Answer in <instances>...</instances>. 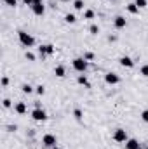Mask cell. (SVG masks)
Instances as JSON below:
<instances>
[{
	"instance_id": "cell-35",
	"label": "cell",
	"mask_w": 148,
	"mask_h": 149,
	"mask_svg": "<svg viewBox=\"0 0 148 149\" xmlns=\"http://www.w3.org/2000/svg\"><path fill=\"white\" fill-rule=\"evenodd\" d=\"M145 149H148V144H147V146H145Z\"/></svg>"
},
{
	"instance_id": "cell-29",
	"label": "cell",
	"mask_w": 148,
	"mask_h": 149,
	"mask_svg": "<svg viewBox=\"0 0 148 149\" xmlns=\"http://www.w3.org/2000/svg\"><path fill=\"white\" fill-rule=\"evenodd\" d=\"M4 2H5L7 5H11V7H14V5H16V0H4Z\"/></svg>"
},
{
	"instance_id": "cell-1",
	"label": "cell",
	"mask_w": 148,
	"mask_h": 149,
	"mask_svg": "<svg viewBox=\"0 0 148 149\" xmlns=\"http://www.w3.org/2000/svg\"><path fill=\"white\" fill-rule=\"evenodd\" d=\"M72 64H73V70L78 71V73H84V71L87 70V66H89V63H87L84 57H75L73 61H72Z\"/></svg>"
},
{
	"instance_id": "cell-9",
	"label": "cell",
	"mask_w": 148,
	"mask_h": 149,
	"mask_svg": "<svg viewBox=\"0 0 148 149\" xmlns=\"http://www.w3.org/2000/svg\"><path fill=\"white\" fill-rule=\"evenodd\" d=\"M32 10H33V14H35V16H44V12H45V7H44V3H33Z\"/></svg>"
},
{
	"instance_id": "cell-11",
	"label": "cell",
	"mask_w": 148,
	"mask_h": 149,
	"mask_svg": "<svg viewBox=\"0 0 148 149\" xmlns=\"http://www.w3.org/2000/svg\"><path fill=\"white\" fill-rule=\"evenodd\" d=\"M125 149H141V148H140V142H138L136 139H127Z\"/></svg>"
},
{
	"instance_id": "cell-2",
	"label": "cell",
	"mask_w": 148,
	"mask_h": 149,
	"mask_svg": "<svg viewBox=\"0 0 148 149\" xmlns=\"http://www.w3.org/2000/svg\"><path fill=\"white\" fill-rule=\"evenodd\" d=\"M18 37H19V42H21L25 47H33L35 38L32 37L30 33H26V31H18Z\"/></svg>"
},
{
	"instance_id": "cell-34",
	"label": "cell",
	"mask_w": 148,
	"mask_h": 149,
	"mask_svg": "<svg viewBox=\"0 0 148 149\" xmlns=\"http://www.w3.org/2000/svg\"><path fill=\"white\" fill-rule=\"evenodd\" d=\"M61 2H70V0H61Z\"/></svg>"
},
{
	"instance_id": "cell-7",
	"label": "cell",
	"mask_w": 148,
	"mask_h": 149,
	"mask_svg": "<svg viewBox=\"0 0 148 149\" xmlns=\"http://www.w3.org/2000/svg\"><path fill=\"white\" fill-rule=\"evenodd\" d=\"M105 81H106L108 85H117V83L120 81V78H118L117 73H106L105 74Z\"/></svg>"
},
{
	"instance_id": "cell-5",
	"label": "cell",
	"mask_w": 148,
	"mask_h": 149,
	"mask_svg": "<svg viewBox=\"0 0 148 149\" xmlns=\"http://www.w3.org/2000/svg\"><path fill=\"white\" fill-rule=\"evenodd\" d=\"M32 118H33L35 121H45V120H47V114H45V111H44L42 108H38V109H33V111H32Z\"/></svg>"
},
{
	"instance_id": "cell-19",
	"label": "cell",
	"mask_w": 148,
	"mask_h": 149,
	"mask_svg": "<svg viewBox=\"0 0 148 149\" xmlns=\"http://www.w3.org/2000/svg\"><path fill=\"white\" fill-rule=\"evenodd\" d=\"M84 17H85V19H92V17H94V10H91V9L85 10V12H84Z\"/></svg>"
},
{
	"instance_id": "cell-15",
	"label": "cell",
	"mask_w": 148,
	"mask_h": 149,
	"mask_svg": "<svg viewBox=\"0 0 148 149\" xmlns=\"http://www.w3.org/2000/svg\"><path fill=\"white\" fill-rule=\"evenodd\" d=\"M127 12H129V14H138V12H140V7H138L136 3H129V5H127Z\"/></svg>"
},
{
	"instance_id": "cell-12",
	"label": "cell",
	"mask_w": 148,
	"mask_h": 149,
	"mask_svg": "<svg viewBox=\"0 0 148 149\" xmlns=\"http://www.w3.org/2000/svg\"><path fill=\"white\" fill-rule=\"evenodd\" d=\"M14 109H16L18 114H25V113H26V104H25V102H18V104L14 106Z\"/></svg>"
},
{
	"instance_id": "cell-8",
	"label": "cell",
	"mask_w": 148,
	"mask_h": 149,
	"mask_svg": "<svg viewBox=\"0 0 148 149\" xmlns=\"http://www.w3.org/2000/svg\"><path fill=\"white\" fill-rule=\"evenodd\" d=\"M113 24H115V28L122 30V28H125L127 21H125V17H122V16H117V17H115V21H113Z\"/></svg>"
},
{
	"instance_id": "cell-25",
	"label": "cell",
	"mask_w": 148,
	"mask_h": 149,
	"mask_svg": "<svg viewBox=\"0 0 148 149\" xmlns=\"http://www.w3.org/2000/svg\"><path fill=\"white\" fill-rule=\"evenodd\" d=\"M44 92H45V87H44V85H38V87H37V94L44 95Z\"/></svg>"
},
{
	"instance_id": "cell-16",
	"label": "cell",
	"mask_w": 148,
	"mask_h": 149,
	"mask_svg": "<svg viewBox=\"0 0 148 149\" xmlns=\"http://www.w3.org/2000/svg\"><path fill=\"white\" fill-rule=\"evenodd\" d=\"M21 90H23L25 94H32V92H33V87H32L30 83H25V85L21 87Z\"/></svg>"
},
{
	"instance_id": "cell-3",
	"label": "cell",
	"mask_w": 148,
	"mask_h": 149,
	"mask_svg": "<svg viewBox=\"0 0 148 149\" xmlns=\"http://www.w3.org/2000/svg\"><path fill=\"white\" fill-rule=\"evenodd\" d=\"M113 141H117V142H127V132L124 128H117L113 132Z\"/></svg>"
},
{
	"instance_id": "cell-24",
	"label": "cell",
	"mask_w": 148,
	"mask_h": 149,
	"mask_svg": "<svg viewBox=\"0 0 148 149\" xmlns=\"http://www.w3.org/2000/svg\"><path fill=\"white\" fill-rule=\"evenodd\" d=\"M141 120H143L145 123H148V109H145V111L141 113Z\"/></svg>"
},
{
	"instance_id": "cell-20",
	"label": "cell",
	"mask_w": 148,
	"mask_h": 149,
	"mask_svg": "<svg viewBox=\"0 0 148 149\" xmlns=\"http://www.w3.org/2000/svg\"><path fill=\"white\" fill-rule=\"evenodd\" d=\"M89 31H91V33H92V35H98V33H99V28H98V26H96V24H92V26H91V28H89Z\"/></svg>"
},
{
	"instance_id": "cell-26",
	"label": "cell",
	"mask_w": 148,
	"mask_h": 149,
	"mask_svg": "<svg viewBox=\"0 0 148 149\" xmlns=\"http://www.w3.org/2000/svg\"><path fill=\"white\" fill-rule=\"evenodd\" d=\"M25 57H26L28 61H35V56H33L32 52H26V54H25Z\"/></svg>"
},
{
	"instance_id": "cell-21",
	"label": "cell",
	"mask_w": 148,
	"mask_h": 149,
	"mask_svg": "<svg viewBox=\"0 0 148 149\" xmlns=\"http://www.w3.org/2000/svg\"><path fill=\"white\" fill-rule=\"evenodd\" d=\"M84 59H85V61H92V59H94V54H92V52H85V54H84Z\"/></svg>"
},
{
	"instance_id": "cell-4",
	"label": "cell",
	"mask_w": 148,
	"mask_h": 149,
	"mask_svg": "<svg viewBox=\"0 0 148 149\" xmlns=\"http://www.w3.org/2000/svg\"><path fill=\"white\" fill-rule=\"evenodd\" d=\"M56 135H52V134H45L44 137H42V144L44 146H47V148H54L56 146Z\"/></svg>"
},
{
	"instance_id": "cell-30",
	"label": "cell",
	"mask_w": 148,
	"mask_h": 149,
	"mask_svg": "<svg viewBox=\"0 0 148 149\" xmlns=\"http://www.w3.org/2000/svg\"><path fill=\"white\" fill-rule=\"evenodd\" d=\"M26 5H30V7H33V3H35V0H23Z\"/></svg>"
},
{
	"instance_id": "cell-31",
	"label": "cell",
	"mask_w": 148,
	"mask_h": 149,
	"mask_svg": "<svg viewBox=\"0 0 148 149\" xmlns=\"http://www.w3.org/2000/svg\"><path fill=\"white\" fill-rule=\"evenodd\" d=\"M7 83H9V78H7V76H4V78H2V85H4V87H5V85H7Z\"/></svg>"
},
{
	"instance_id": "cell-27",
	"label": "cell",
	"mask_w": 148,
	"mask_h": 149,
	"mask_svg": "<svg viewBox=\"0 0 148 149\" xmlns=\"http://www.w3.org/2000/svg\"><path fill=\"white\" fill-rule=\"evenodd\" d=\"M73 114H75V118H77V120H82V111H80V109H75Z\"/></svg>"
},
{
	"instance_id": "cell-32",
	"label": "cell",
	"mask_w": 148,
	"mask_h": 149,
	"mask_svg": "<svg viewBox=\"0 0 148 149\" xmlns=\"http://www.w3.org/2000/svg\"><path fill=\"white\" fill-rule=\"evenodd\" d=\"M35 3H42V0H35Z\"/></svg>"
},
{
	"instance_id": "cell-14",
	"label": "cell",
	"mask_w": 148,
	"mask_h": 149,
	"mask_svg": "<svg viewBox=\"0 0 148 149\" xmlns=\"http://www.w3.org/2000/svg\"><path fill=\"white\" fill-rule=\"evenodd\" d=\"M54 74L59 76V78H63V76L66 74V70H65L63 66H56V68H54Z\"/></svg>"
},
{
	"instance_id": "cell-10",
	"label": "cell",
	"mask_w": 148,
	"mask_h": 149,
	"mask_svg": "<svg viewBox=\"0 0 148 149\" xmlns=\"http://www.w3.org/2000/svg\"><path fill=\"white\" fill-rule=\"evenodd\" d=\"M120 64H122L124 68H132V66H134V61H132L131 57L124 56V57H120Z\"/></svg>"
},
{
	"instance_id": "cell-17",
	"label": "cell",
	"mask_w": 148,
	"mask_h": 149,
	"mask_svg": "<svg viewBox=\"0 0 148 149\" xmlns=\"http://www.w3.org/2000/svg\"><path fill=\"white\" fill-rule=\"evenodd\" d=\"M65 21H66V23H70V24H73L75 21H77V17H75L73 14H66V16H65Z\"/></svg>"
},
{
	"instance_id": "cell-18",
	"label": "cell",
	"mask_w": 148,
	"mask_h": 149,
	"mask_svg": "<svg viewBox=\"0 0 148 149\" xmlns=\"http://www.w3.org/2000/svg\"><path fill=\"white\" fill-rule=\"evenodd\" d=\"M73 7L77 9V10H82V9H84V2H82V0H75Z\"/></svg>"
},
{
	"instance_id": "cell-23",
	"label": "cell",
	"mask_w": 148,
	"mask_h": 149,
	"mask_svg": "<svg viewBox=\"0 0 148 149\" xmlns=\"http://www.w3.org/2000/svg\"><path fill=\"white\" fill-rule=\"evenodd\" d=\"M140 73L143 74V76H148V64H145V66H141V70H140Z\"/></svg>"
},
{
	"instance_id": "cell-13",
	"label": "cell",
	"mask_w": 148,
	"mask_h": 149,
	"mask_svg": "<svg viewBox=\"0 0 148 149\" xmlns=\"http://www.w3.org/2000/svg\"><path fill=\"white\" fill-rule=\"evenodd\" d=\"M77 81H78L80 85H84V87H91V85H89V80H87V76H85V74H78Z\"/></svg>"
},
{
	"instance_id": "cell-22",
	"label": "cell",
	"mask_w": 148,
	"mask_h": 149,
	"mask_svg": "<svg viewBox=\"0 0 148 149\" xmlns=\"http://www.w3.org/2000/svg\"><path fill=\"white\" fill-rule=\"evenodd\" d=\"M134 3H136V5H138L140 9H143V7H147V0H136Z\"/></svg>"
},
{
	"instance_id": "cell-6",
	"label": "cell",
	"mask_w": 148,
	"mask_h": 149,
	"mask_svg": "<svg viewBox=\"0 0 148 149\" xmlns=\"http://www.w3.org/2000/svg\"><path fill=\"white\" fill-rule=\"evenodd\" d=\"M38 52H40V56H42V57H44V56H51V54H54V47H52L51 43H47V45L38 47Z\"/></svg>"
},
{
	"instance_id": "cell-33",
	"label": "cell",
	"mask_w": 148,
	"mask_h": 149,
	"mask_svg": "<svg viewBox=\"0 0 148 149\" xmlns=\"http://www.w3.org/2000/svg\"><path fill=\"white\" fill-rule=\"evenodd\" d=\"M52 149H61V148H58V146H54V148H52Z\"/></svg>"
},
{
	"instance_id": "cell-28",
	"label": "cell",
	"mask_w": 148,
	"mask_h": 149,
	"mask_svg": "<svg viewBox=\"0 0 148 149\" xmlns=\"http://www.w3.org/2000/svg\"><path fill=\"white\" fill-rule=\"evenodd\" d=\"M2 102H4V108H11V101L9 99H4Z\"/></svg>"
}]
</instances>
